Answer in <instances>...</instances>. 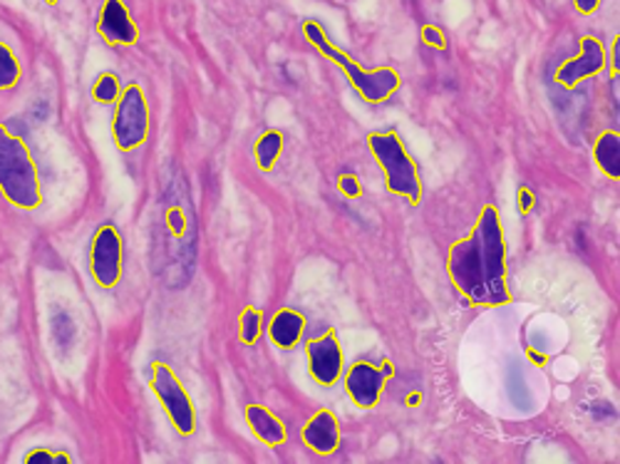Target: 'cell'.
<instances>
[{"instance_id": "obj_1", "label": "cell", "mask_w": 620, "mask_h": 464, "mask_svg": "<svg viewBox=\"0 0 620 464\" xmlns=\"http://www.w3.org/2000/svg\"><path fill=\"white\" fill-rule=\"evenodd\" d=\"M447 273L469 303L496 309L512 301L506 283L504 224L496 206L487 204L467 239L449 246Z\"/></svg>"}, {"instance_id": "obj_2", "label": "cell", "mask_w": 620, "mask_h": 464, "mask_svg": "<svg viewBox=\"0 0 620 464\" xmlns=\"http://www.w3.org/2000/svg\"><path fill=\"white\" fill-rule=\"evenodd\" d=\"M0 192L18 209L33 212L43 204V186L23 134L0 125Z\"/></svg>"}, {"instance_id": "obj_3", "label": "cell", "mask_w": 620, "mask_h": 464, "mask_svg": "<svg viewBox=\"0 0 620 464\" xmlns=\"http://www.w3.org/2000/svg\"><path fill=\"white\" fill-rule=\"evenodd\" d=\"M303 35H306V41L313 45L318 53H323L330 63L343 67L350 85L355 87L357 95L363 97L367 105L385 102L399 90V87H403V77H399V73L393 71V67H377V71H365V67H360L353 57L330 43L323 25H320L318 21H306Z\"/></svg>"}, {"instance_id": "obj_4", "label": "cell", "mask_w": 620, "mask_h": 464, "mask_svg": "<svg viewBox=\"0 0 620 464\" xmlns=\"http://www.w3.org/2000/svg\"><path fill=\"white\" fill-rule=\"evenodd\" d=\"M367 147L377 160V164L383 166L387 190L393 194L405 196V199L413 206L423 204V196H425L423 176H419L417 164L413 157H409L405 142L399 140V134L397 132H373L367 137Z\"/></svg>"}, {"instance_id": "obj_5", "label": "cell", "mask_w": 620, "mask_h": 464, "mask_svg": "<svg viewBox=\"0 0 620 464\" xmlns=\"http://www.w3.org/2000/svg\"><path fill=\"white\" fill-rule=\"evenodd\" d=\"M113 137L119 152H132L142 147L149 137V105L139 85H127L119 93L113 120Z\"/></svg>"}, {"instance_id": "obj_6", "label": "cell", "mask_w": 620, "mask_h": 464, "mask_svg": "<svg viewBox=\"0 0 620 464\" xmlns=\"http://www.w3.org/2000/svg\"><path fill=\"white\" fill-rule=\"evenodd\" d=\"M149 388L154 390L159 404H162L169 422L174 424L179 434H192L196 430V410L194 402L189 398L182 380L177 378L174 370L167 363L157 360L152 363V378H149Z\"/></svg>"}, {"instance_id": "obj_7", "label": "cell", "mask_w": 620, "mask_h": 464, "mask_svg": "<svg viewBox=\"0 0 620 464\" xmlns=\"http://www.w3.org/2000/svg\"><path fill=\"white\" fill-rule=\"evenodd\" d=\"M122 236L113 224L99 226L93 239V249H89V271L99 289H113L122 279Z\"/></svg>"}, {"instance_id": "obj_8", "label": "cell", "mask_w": 620, "mask_h": 464, "mask_svg": "<svg viewBox=\"0 0 620 464\" xmlns=\"http://www.w3.org/2000/svg\"><path fill=\"white\" fill-rule=\"evenodd\" d=\"M389 375H393L389 365L377 368V365H373L370 360L353 363L345 375V390L350 395V400H353L357 408L373 410L380 398H383V390Z\"/></svg>"}, {"instance_id": "obj_9", "label": "cell", "mask_w": 620, "mask_h": 464, "mask_svg": "<svg viewBox=\"0 0 620 464\" xmlns=\"http://www.w3.org/2000/svg\"><path fill=\"white\" fill-rule=\"evenodd\" d=\"M308 368L313 380L320 385H335L340 375H343V345H340L335 331H328L318 338L308 341Z\"/></svg>"}, {"instance_id": "obj_10", "label": "cell", "mask_w": 620, "mask_h": 464, "mask_svg": "<svg viewBox=\"0 0 620 464\" xmlns=\"http://www.w3.org/2000/svg\"><path fill=\"white\" fill-rule=\"evenodd\" d=\"M606 71V47L594 35L581 37V55L574 57V61L564 63L556 73V83L564 85L571 90L578 83L588 80V77H596L598 73Z\"/></svg>"}, {"instance_id": "obj_11", "label": "cell", "mask_w": 620, "mask_h": 464, "mask_svg": "<svg viewBox=\"0 0 620 464\" xmlns=\"http://www.w3.org/2000/svg\"><path fill=\"white\" fill-rule=\"evenodd\" d=\"M97 33L105 37L109 45H135L139 41V28L135 25L132 15L125 0H105L103 11L97 18Z\"/></svg>"}, {"instance_id": "obj_12", "label": "cell", "mask_w": 620, "mask_h": 464, "mask_svg": "<svg viewBox=\"0 0 620 464\" xmlns=\"http://www.w3.org/2000/svg\"><path fill=\"white\" fill-rule=\"evenodd\" d=\"M303 442L318 454H333L340 447V424L330 410H318L306 422Z\"/></svg>"}, {"instance_id": "obj_13", "label": "cell", "mask_w": 620, "mask_h": 464, "mask_svg": "<svg viewBox=\"0 0 620 464\" xmlns=\"http://www.w3.org/2000/svg\"><path fill=\"white\" fill-rule=\"evenodd\" d=\"M306 331V315L298 313L293 309L278 311L271 323H268V338L281 350H291L298 345V341L303 338Z\"/></svg>"}, {"instance_id": "obj_14", "label": "cell", "mask_w": 620, "mask_h": 464, "mask_svg": "<svg viewBox=\"0 0 620 464\" xmlns=\"http://www.w3.org/2000/svg\"><path fill=\"white\" fill-rule=\"evenodd\" d=\"M246 422L258 440L268 447H281L288 440L286 424L276 418V414L264 408V404H248L246 408Z\"/></svg>"}, {"instance_id": "obj_15", "label": "cell", "mask_w": 620, "mask_h": 464, "mask_svg": "<svg viewBox=\"0 0 620 464\" xmlns=\"http://www.w3.org/2000/svg\"><path fill=\"white\" fill-rule=\"evenodd\" d=\"M594 160L611 180H620V134L603 132L594 144Z\"/></svg>"}, {"instance_id": "obj_16", "label": "cell", "mask_w": 620, "mask_h": 464, "mask_svg": "<svg viewBox=\"0 0 620 464\" xmlns=\"http://www.w3.org/2000/svg\"><path fill=\"white\" fill-rule=\"evenodd\" d=\"M281 152H284V134L276 130L264 132L254 144V160L258 164V170L264 172L271 170L278 157H281Z\"/></svg>"}, {"instance_id": "obj_17", "label": "cell", "mask_w": 620, "mask_h": 464, "mask_svg": "<svg viewBox=\"0 0 620 464\" xmlns=\"http://www.w3.org/2000/svg\"><path fill=\"white\" fill-rule=\"evenodd\" d=\"M20 80V63L8 45L0 43V90H13Z\"/></svg>"}, {"instance_id": "obj_18", "label": "cell", "mask_w": 620, "mask_h": 464, "mask_svg": "<svg viewBox=\"0 0 620 464\" xmlns=\"http://www.w3.org/2000/svg\"><path fill=\"white\" fill-rule=\"evenodd\" d=\"M93 100L99 105H113L119 100V77L115 73L97 75L93 85Z\"/></svg>"}, {"instance_id": "obj_19", "label": "cell", "mask_w": 620, "mask_h": 464, "mask_svg": "<svg viewBox=\"0 0 620 464\" xmlns=\"http://www.w3.org/2000/svg\"><path fill=\"white\" fill-rule=\"evenodd\" d=\"M261 331H264V313L254 309V305H248L242 313V341L246 345H254L258 338H261Z\"/></svg>"}, {"instance_id": "obj_20", "label": "cell", "mask_w": 620, "mask_h": 464, "mask_svg": "<svg viewBox=\"0 0 620 464\" xmlns=\"http://www.w3.org/2000/svg\"><path fill=\"white\" fill-rule=\"evenodd\" d=\"M25 464H70L73 460L67 457L65 452H53V450H33V452H28L25 454Z\"/></svg>"}, {"instance_id": "obj_21", "label": "cell", "mask_w": 620, "mask_h": 464, "mask_svg": "<svg viewBox=\"0 0 620 464\" xmlns=\"http://www.w3.org/2000/svg\"><path fill=\"white\" fill-rule=\"evenodd\" d=\"M338 190L343 192L345 196H350V199H357L360 194H363V186H360V182H357V176H353V174H343L338 180Z\"/></svg>"}, {"instance_id": "obj_22", "label": "cell", "mask_w": 620, "mask_h": 464, "mask_svg": "<svg viewBox=\"0 0 620 464\" xmlns=\"http://www.w3.org/2000/svg\"><path fill=\"white\" fill-rule=\"evenodd\" d=\"M576 11L584 13V15H594L598 8H601V0H574Z\"/></svg>"}, {"instance_id": "obj_23", "label": "cell", "mask_w": 620, "mask_h": 464, "mask_svg": "<svg viewBox=\"0 0 620 464\" xmlns=\"http://www.w3.org/2000/svg\"><path fill=\"white\" fill-rule=\"evenodd\" d=\"M618 55H620V41H618V37H616V43H613V75H618V71H620Z\"/></svg>"}, {"instance_id": "obj_24", "label": "cell", "mask_w": 620, "mask_h": 464, "mask_svg": "<svg viewBox=\"0 0 620 464\" xmlns=\"http://www.w3.org/2000/svg\"><path fill=\"white\" fill-rule=\"evenodd\" d=\"M528 209H532V194H528L526 190H522V212L526 214Z\"/></svg>"}, {"instance_id": "obj_25", "label": "cell", "mask_w": 620, "mask_h": 464, "mask_svg": "<svg viewBox=\"0 0 620 464\" xmlns=\"http://www.w3.org/2000/svg\"><path fill=\"white\" fill-rule=\"evenodd\" d=\"M45 3H47V6H55V3H57V0H45Z\"/></svg>"}]
</instances>
